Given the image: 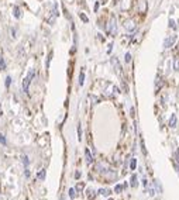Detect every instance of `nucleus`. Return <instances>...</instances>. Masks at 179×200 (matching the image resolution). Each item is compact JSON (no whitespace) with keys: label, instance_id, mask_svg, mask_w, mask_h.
Wrapping results in <instances>:
<instances>
[{"label":"nucleus","instance_id":"nucleus-20","mask_svg":"<svg viewBox=\"0 0 179 200\" xmlns=\"http://www.w3.org/2000/svg\"><path fill=\"white\" fill-rule=\"evenodd\" d=\"M123 187H124L123 185H116V187H114V192H116V193H120V192L123 190Z\"/></svg>","mask_w":179,"mask_h":200},{"label":"nucleus","instance_id":"nucleus-31","mask_svg":"<svg viewBox=\"0 0 179 200\" xmlns=\"http://www.w3.org/2000/svg\"><path fill=\"white\" fill-rule=\"evenodd\" d=\"M112 47H113V44H110V45H109V50H107V52H109V54L112 52Z\"/></svg>","mask_w":179,"mask_h":200},{"label":"nucleus","instance_id":"nucleus-13","mask_svg":"<svg viewBox=\"0 0 179 200\" xmlns=\"http://www.w3.org/2000/svg\"><path fill=\"white\" fill-rule=\"evenodd\" d=\"M164 85V82L161 81V78H157V81H155V90L158 92L159 89H161V86Z\"/></svg>","mask_w":179,"mask_h":200},{"label":"nucleus","instance_id":"nucleus-33","mask_svg":"<svg viewBox=\"0 0 179 200\" xmlns=\"http://www.w3.org/2000/svg\"><path fill=\"white\" fill-rule=\"evenodd\" d=\"M61 200H64V199H61Z\"/></svg>","mask_w":179,"mask_h":200},{"label":"nucleus","instance_id":"nucleus-5","mask_svg":"<svg viewBox=\"0 0 179 200\" xmlns=\"http://www.w3.org/2000/svg\"><path fill=\"white\" fill-rule=\"evenodd\" d=\"M175 42H176V35H171L164 41V48H171Z\"/></svg>","mask_w":179,"mask_h":200},{"label":"nucleus","instance_id":"nucleus-29","mask_svg":"<svg viewBox=\"0 0 179 200\" xmlns=\"http://www.w3.org/2000/svg\"><path fill=\"white\" fill-rule=\"evenodd\" d=\"M0 142H1V144H6V140H4V137H3L1 134H0Z\"/></svg>","mask_w":179,"mask_h":200},{"label":"nucleus","instance_id":"nucleus-6","mask_svg":"<svg viewBox=\"0 0 179 200\" xmlns=\"http://www.w3.org/2000/svg\"><path fill=\"white\" fill-rule=\"evenodd\" d=\"M114 87H116V86H113V85H110L109 87H106V90H104V96H106V97H113L114 95L117 93V92H112Z\"/></svg>","mask_w":179,"mask_h":200},{"label":"nucleus","instance_id":"nucleus-24","mask_svg":"<svg viewBox=\"0 0 179 200\" xmlns=\"http://www.w3.org/2000/svg\"><path fill=\"white\" fill-rule=\"evenodd\" d=\"M10 83H11V78H10V76H7V78H6V87H9Z\"/></svg>","mask_w":179,"mask_h":200},{"label":"nucleus","instance_id":"nucleus-3","mask_svg":"<svg viewBox=\"0 0 179 200\" xmlns=\"http://www.w3.org/2000/svg\"><path fill=\"white\" fill-rule=\"evenodd\" d=\"M147 9H148L147 0H137V13L144 14V13H147Z\"/></svg>","mask_w":179,"mask_h":200},{"label":"nucleus","instance_id":"nucleus-16","mask_svg":"<svg viewBox=\"0 0 179 200\" xmlns=\"http://www.w3.org/2000/svg\"><path fill=\"white\" fill-rule=\"evenodd\" d=\"M174 69H175V70H179V58L178 56L174 58Z\"/></svg>","mask_w":179,"mask_h":200},{"label":"nucleus","instance_id":"nucleus-15","mask_svg":"<svg viewBox=\"0 0 179 200\" xmlns=\"http://www.w3.org/2000/svg\"><path fill=\"white\" fill-rule=\"evenodd\" d=\"M13 11H14V17H16V18H20V17H21V11H20V9H18L17 6H14Z\"/></svg>","mask_w":179,"mask_h":200},{"label":"nucleus","instance_id":"nucleus-30","mask_svg":"<svg viewBox=\"0 0 179 200\" xmlns=\"http://www.w3.org/2000/svg\"><path fill=\"white\" fill-rule=\"evenodd\" d=\"M99 10V1H96V3H95V11H98Z\"/></svg>","mask_w":179,"mask_h":200},{"label":"nucleus","instance_id":"nucleus-32","mask_svg":"<svg viewBox=\"0 0 179 200\" xmlns=\"http://www.w3.org/2000/svg\"><path fill=\"white\" fill-rule=\"evenodd\" d=\"M109 200H113V199H109Z\"/></svg>","mask_w":179,"mask_h":200},{"label":"nucleus","instance_id":"nucleus-26","mask_svg":"<svg viewBox=\"0 0 179 200\" xmlns=\"http://www.w3.org/2000/svg\"><path fill=\"white\" fill-rule=\"evenodd\" d=\"M169 27H171V28H176V26H175V21H174V20H169Z\"/></svg>","mask_w":179,"mask_h":200},{"label":"nucleus","instance_id":"nucleus-14","mask_svg":"<svg viewBox=\"0 0 179 200\" xmlns=\"http://www.w3.org/2000/svg\"><path fill=\"white\" fill-rule=\"evenodd\" d=\"M37 178H38V179H41V181H44V179H45V169H41V170L38 172Z\"/></svg>","mask_w":179,"mask_h":200},{"label":"nucleus","instance_id":"nucleus-9","mask_svg":"<svg viewBox=\"0 0 179 200\" xmlns=\"http://www.w3.org/2000/svg\"><path fill=\"white\" fill-rule=\"evenodd\" d=\"M176 123H178V117H176V114H172V116H171V120H169V127H171V128L176 127Z\"/></svg>","mask_w":179,"mask_h":200},{"label":"nucleus","instance_id":"nucleus-4","mask_svg":"<svg viewBox=\"0 0 179 200\" xmlns=\"http://www.w3.org/2000/svg\"><path fill=\"white\" fill-rule=\"evenodd\" d=\"M123 27H124L129 33H133V31L135 30V21H134V20H126V21L123 23Z\"/></svg>","mask_w":179,"mask_h":200},{"label":"nucleus","instance_id":"nucleus-23","mask_svg":"<svg viewBox=\"0 0 179 200\" xmlns=\"http://www.w3.org/2000/svg\"><path fill=\"white\" fill-rule=\"evenodd\" d=\"M23 164L26 165V168L28 166V158H27L26 155H23Z\"/></svg>","mask_w":179,"mask_h":200},{"label":"nucleus","instance_id":"nucleus-19","mask_svg":"<svg viewBox=\"0 0 179 200\" xmlns=\"http://www.w3.org/2000/svg\"><path fill=\"white\" fill-rule=\"evenodd\" d=\"M75 196H76V189L71 187V189H69V197H71V199H73Z\"/></svg>","mask_w":179,"mask_h":200},{"label":"nucleus","instance_id":"nucleus-11","mask_svg":"<svg viewBox=\"0 0 179 200\" xmlns=\"http://www.w3.org/2000/svg\"><path fill=\"white\" fill-rule=\"evenodd\" d=\"M98 193H99V195H102V196H110V193H112V192H110L109 189H99Z\"/></svg>","mask_w":179,"mask_h":200},{"label":"nucleus","instance_id":"nucleus-8","mask_svg":"<svg viewBox=\"0 0 179 200\" xmlns=\"http://www.w3.org/2000/svg\"><path fill=\"white\" fill-rule=\"evenodd\" d=\"M85 158H86V162L90 165V164H93V156H92V154H90V151L89 148H86L85 150Z\"/></svg>","mask_w":179,"mask_h":200},{"label":"nucleus","instance_id":"nucleus-21","mask_svg":"<svg viewBox=\"0 0 179 200\" xmlns=\"http://www.w3.org/2000/svg\"><path fill=\"white\" fill-rule=\"evenodd\" d=\"M79 17H81V20L83 21V23H89V18H87V17L85 16L83 13H79Z\"/></svg>","mask_w":179,"mask_h":200},{"label":"nucleus","instance_id":"nucleus-7","mask_svg":"<svg viewBox=\"0 0 179 200\" xmlns=\"http://www.w3.org/2000/svg\"><path fill=\"white\" fill-rule=\"evenodd\" d=\"M112 65L116 68V72H117L118 75H121V66H120V64H118V61H117V58H116V56L112 58Z\"/></svg>","mask_w":179,"mask_h":200},{"label":"nucleus","instance_id":"nucleus-12","mask_svg":"<svg viewBox=\"0 0 179 200\" xmlns=\"http://www.w3.org/2000/svg\"><path fill=\"white\" fill-rule=\"evenodd\" d=\"M86 195H87V197H89L90 200H93V199H95V196H96L93 189H87V190H86Z\"/></svg>","mask_w":179,"mask_h":200},{"label":"nucleus","instance_id":"nucleus-28","mask_svg":"<svg viewBox=\"0 0 179 200\" xmlns=\"http://www.w3.org/2000/svg\"><path fill=\"white\" fill-rule=\"evenodd\" d=\"M83 189V183H78L76 185V190H82Z\"/></svg>","mask_w":179,"mask_h":200},{"label":"nucleus","instance_id":"nucleus-25","mask_svg":"<svg viewBox=\"0 0 179 200\" xmlns=\"http://www.w3.org/2000/svg\"><path fill=\"white\" fill-rule=\"evenodd\" d=\"M6 68V64H4V59L0 58V69H4Z\"/></svg>","mask_w":179,"mask_h":200},{"label":"nucleus","instance_id":"nucleus-1","mask_svg":"<svg viewBox=\"0 0 179 200\" xmlns=\"http://www.w3.org/2000/svg\"><path fill=\"white\" fill-rule=\"evenodd\" d=\"M106 30H107L109 35H112V37L116 35V31H117V24H116V17H114V16L110 17V23H107Z\"/></svg>","mask_w":179,"mask_h":200},{"label":"nucleus","instance_id":"nucleus-22","mask_svg":"<svg viewBox=\"0 0 179 200\" xmlns=\"http://www.w3.org/2000/svg\"><path fill=\"white\" fill-rule=\"evenodd\" d=\"M78 140L79 141L82 140V127L81 126H78Z\"/></svg>","mask_w":179,"mask_h":200},{"label":"nucleus","instance_id":"nucleus-18","mask_svg":"<svg viewBox=\"0 0 179 200\" xmlns=\"http://www.w3.org/2000/svg\"><path fill=\"white\" fill-rule=\"evenodd\" d=\"M135 166H137V159H135V158H131V162H130L131 170H134V169H135Z\"/></svg>","mask_w":179,"mask_h":200},{"label":"nucleus","instance_id":"nucleus-2","mask_svg":"<svg viewBox=\"0 0 179 200\" xmlns=\"http://www.w3.org/2000/svg\"><path fill=\"white\" fill-rule=\"evenodd\" d=\"M34 78V69L30 70V73L24 78V81H23V90L26 92V93H28V87H30V83H31V81H33Z\"/></svg>","mask_w":179,"mask_h":200},{"label":"nucleus","instance_id":"nucleus-10","mask_svg":"<svg viewBox=\"0 0 179 200\" xmlns=\"http://www.w3.org/2000/svg\"><path fill=\"white\" fill-rule=\"evenodd\" d=\"M138 179H137V175L134 173V175H131V179H130V183H131V187H137L138 186V182H137Z\"/></svg>","mask_w":179,"mask_h":200},{"label":"nucleus","instance_id":"nucleus-17","mask_svg":"<svg viewBox=\"0 0 179 200\" xmlns=\"http://www.w3.org/2000/svg\"><path fill=\"white\" fill-rule=\"evenodd\" d=\"M85 83V70H81V75H79V85H83Z\"/></svg>","mask_w":179,"mask_h":200},{"label":"nucleus","instance_id":"nucleus-27","mask_svg":"<svg viewBox=\"0 0 179 200\" xmlns=\"http://www.w3.org/2000/svg\"><path fill=\"white\" fill-rule=\"evenodd\" d=\"M130 61H131V55L127 52V54H126V62H130Z\"/></svg>","mask_w":179,"mask_h":200}]
</instances>
